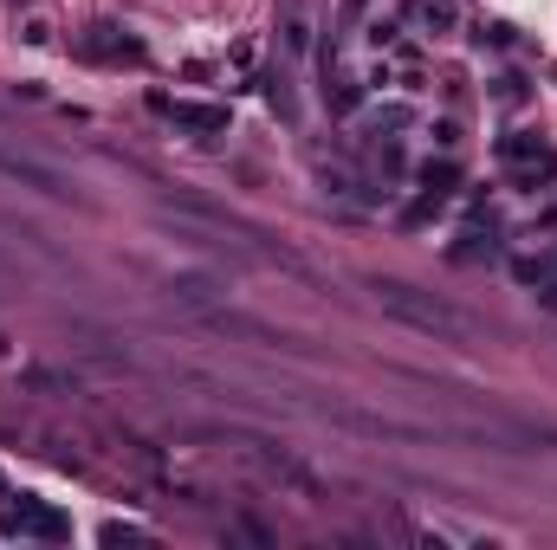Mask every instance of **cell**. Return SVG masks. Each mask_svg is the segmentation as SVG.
Listing matches in <instances>:
<instances>
[{
    "label": "cell",
    "mask_w": 557,
    "mask_h": 550,
    "mask_svg": "<svg viewBox=\"0 0 557 550\" xmlns=\"http://www.w3.org/2000/svg\"><path fill=\"white\" fill-rule=\"evenodd\" d=\"M370 292H376V305H383L389 318L421 330V337H441V343H467V337H473V318H467V311H454L447 298L421 292V285H409V279H370Z\"/></svg>",
    "instance_id": "obj_1"
},
{
    "label": "cell",
    "mask_w": 557,
    "mask_h": 550,
    "mask_svg": "<svg viewBox=\"0 0 557 550\" xmlns=\"http://www.w3.org/2000/svg\"><path fill=\"white\" fill-rule=\"evenodd\" d=\"M0 182H13V188H33V195H46V201H78V188L65 182L52 162H39V156H26V149H13V143H0Z\"/></svg>",
    "instance_id": "obj_2"
},
{
    "label": "cell",
    "mask_w": 557,
    "mask_h": 550,
    "mask_svg": "<svg viewBox=\"0 0 557 550\" xmlns=\"http://www.w3.org/2000/svg\"><path fill=\"white\" fill-rule=\"evenodd\" d=\"M162 117H175L182 130H195V136H214V130H227V110L221 104H175V98H156Z\"/></svg>",
    "instance_id": "obj_3"
},
{
    "label": "cell",
    "mask_w": 557,
    "mask_h": 550,
    "mask_svg": "<svg viewBox=\"0 0 557 550\" xmlns=\"http://www.w3.org/2000/svg\"><path fill=\"white\" fill-rule=\"evenodd\" d=\"M7 531H20V538H59L65 525L39 499H20V505H7Z\"/></svg>",
    "instance_id": "obj_4"
}]
</instances>
